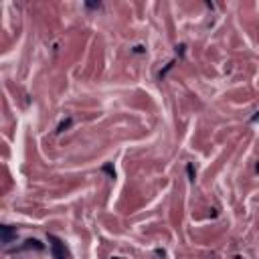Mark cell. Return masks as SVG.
Masks as SVG:
<instances>
[{
	"label": "cell",
	"mask_w": 259,
	"mask_h": 259,
	"mask_svg": "<svg viewBox=\"0 0 259 259\" xmlns=\"http://www.w3.org/2000/svg\"><path fill=\"white\" fill-rule=\"evenodd\" d=\"M49 241H51V251H53V257H55V259H67V257H69V253H67V249H65V243H63L61 239L49 235Z\"/></svg>",
	"instance_id": "1"
},
{
	"label": "cell",
	"mask_w": 259,
	"mask_h": 259,
	"mask_svg": "<svg viewBox=\"0 0 259 259\" xmlns=\"http://www.w3.org/2000/svg\"><path fill=\"white\" fill-rule=\"evenodd\" d=\"M71 125V119H65V121H61V125H59V130H57V132H65V130Z\"/></svg>",
	"instance_id": "2"
}]
</instances>
